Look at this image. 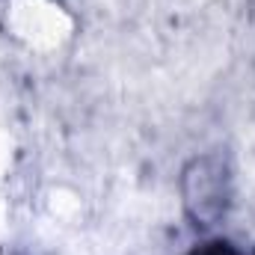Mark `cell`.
<instances>
[{
  "instance_id": "obj_1",
  "label": "cell",
  "mask_w": 255,
  "mask_h": 255,
  "mask_svg": "<svg viewBox=\"0 0 255 255\" xmlns=\"http://www.w3.org/2000/svg\"><path fill=\"white\" fill-rule=\"evenodd\" d=\"M193 255H238L229 244H208V247H202V250H196Z\"/></svg>"
}]
</instances>
